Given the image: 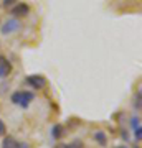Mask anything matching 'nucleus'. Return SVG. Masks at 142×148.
<instances>
[{
  "mask_svg": "<svg viewBox=\"0 0 142 148\" xmlns=\"http://www.w3.org/2000/svg\"><path fill=\"white\" fill-rule=\"evenodd\" d=\"M10 101L13 106H18L21 109H28L30 104L35 101V94L30 92V90H15L10 95Z\"/></svg>",
  "mask_w": 142,
  "mask_h": 148,
  "instance_id": "nucleus-1",
  "label": "nucleus"
},
{
  "mask_svg": "<svg viewBox=\"0 0 142 148\" xmlns=\"http://www.w3.org/2000/svg\"><path fill=\"white\" fill-rule=\"evenodd\" d=\"M20 28H21V21L18 18H8V20H5L0 25V33L3 36H8L12 33L20 32Z\"/></svg>",
  "mask_w": 142,
  "mask_h": 148,
  "instance_id": "nucleus-2",
  "label": "nucleus"
},
{
  "mask_svg": "<svg viewBox=\"0 0 142 148\" xmlns=\"http://www.w3.org/2000/svg\"><path fill=\"white\" fill-rule=\"evenodd\" d=\"M25 82L30 87H33V89H43L45 86H46V79L43 77V76H40V74H32V76H26Z\"/></svg>",
  "mask_w": 142,
  "mask_h": 148,
  "instance_id": "nucleus-3",
  "label": "nucleus"
},
{
  "mask_svg": "<svg viewBox=\"0 0 142 148\" xmlns=\"http://www.w3.org/2000/svg\"><path fill=\"white\" fill-rule=\"evenodd\" d=\"M2 148H30V145L25 142H20V140H17L10 135H5L3 140H2Z\"/></svg>",
  "mask_w": 142,
  "mask_h": 148,
  "instance_id": "nucleus-4",
  "label": "nucleus"
},
{
  "mask_svg": "<svg viewBox=\"0 0 142 148\" xmlns=\"http://www.w3.org/2000/svg\"><path fill=\"white\" fill-rule=\"evenodd\" d=\"M10 13L13 18H21V16H26L30 13V5L26 3H15V5L10 8Z\"/></svg>",
  "mask_w": 142,
  "mask_h": 148,
  "instance_id": "nucleus-5",
  "label": "nucleus"
},
{
  "mask_svg": "<svg viewBox=\"0 0 142 148\" xmlns=\"http://www.w3.org/2000/svg\"><path fill=\"white\" fill-rule=\"evenodd\" d=\"M12 63L8 61V59L2 54L0 56V79H3V77H8L10 76V73H12Z\"/></svg>",
  "mask_w": 142,
  "mask_h": 148,
  "instance_id": "nucleus-6",
  "label": "nucleus"
},
{
  "mask_svg": "<svg viewBox=\"0 0 142 148\" xmlns=\"http://www.w3.org/2000/svg\"><path fill=\"white\" fill-rule=\"evenodd\" d=\"M93 138L98 142V145H101V147H107V135H106L103 130H98V132H94Z\"/></svg>",
  "mask_w": 142,
  "mask_h": 148,
  "instance_id": "nucleus-7",
  "label": "nucleus"
},
{
  "mask_svg": "<svg viewBox=\"0 0 142 148\" xmlns=\"http://www.w3.org/2000/svg\"><path fill=\"white\" fill-rule=\"evenodd\" d=\"M63 135H64L63 125H53V127H51V137H53V140H61Z\"/></svg>",
  "mask_w": 142,
  "mask_h": 148,
  "instance_id": "nucleus-8",
  "label": "nucleus"
},
{
  "mask_svg": "<svg viewBox=\"0 0 142 148\" xmlns=\"http://www.w3.org/2000/svg\"><path fill=\"white\" fill-rule=\"evenodd\" d=\"M129 125H131L132 130H134V128H137V127H142V125H141V117L137 115V114H134V115L129 119Z\"/></svg>",
  "mask_w": 142,
  "mask_h": 148,
  "instance_id": "nucleus-9",
  "label": "nucleus"
},
{
  "mask_svg": "<svg viewBox=\"0 0 142 148\" xmlns=\"http://www.w3.org/2000/svg\"><path fill=\"white\" fill-rule=\"evenodd\" d=\"M63 148H84V145L79 138H74L71 143H63Z\"/></svg>",
  "mask_w": 142,
  "mask_h": 148,
  "instance_id": "nucleus-10",
  "label": "nucleus"
},
{
  "mask_svg": "<svg viewBox=\"0 0 142 148\" xmlns=\"http://www.w3.org/2000/svg\"><path fill=\"white\" fill-rule=\"evenodd\" d=\"M134 107H136V110L137 112H141V89L137 90V94H136V97H134Z\"/></svg>",
  "mask_w": 142,
  "mask_h": 148,
  "instance_id": "nucleus-11",
  "label": "nucleus"
},
{
  "mask_svg": "<svg viewBox=\"0 0 142 148\" xmlns=\"http://www.w3.org/2000/svg\"><path fill=\"white\" fill-rule=\"evenodd\" d=\"M132 132H134V138H136V143H141V140H142V127L134 128Z\"/></svg>",
  "mask_w": 142,
  "mask_h": 148,
  "instance_id": "nucleus-12",
  "label": "nucleus"
},
{
  "mask_svg": "<svg viewBox=\"0 0 142 148\" xmlns=\"http://www.w3.org/2000/svg\"><path fill=\"white\" fill-rule=\"evenodd\" d=\"M5 133H7V125L5 122L0 119V137H5Z\"/></svg>",
  "mask_w": 142,
  "mask_h": 148,
  "instance_id": "nucleus-13",
  "label": "nucleus"
},
{
  "mask_svg": "<svg viewBox=\"0 0 142 148\" xmlns=\"http://www.w3.org/2000/svg\"><path fill=\"white\" fill-rule=\"evenodd\" d=\"M13 3H17V0H2V5L8 8V7H13Z\"/></svg>",
  "mask_w": 142,
  "mask_h": 148,
  "instance_id": "nucleus-14",
  "label": "nucleus"
},
{
  "mask_svg": "<svg viewBox=\"0 0 142 148\" xmlns=\"http://www.w3.org/2000/svg\"><path fill=\"white\" fill-rule=\"evenodd\" d=\"M121 137L124 138V142H129V133H127L126 128H121Z\"/></svg>",
  "mask_w": 142,
  "mask_h": 148,
  "instance_id": "nucleus-15",
  "label": "nucleus"
},
{
  "mask_svg": "<svg viewBox=\"0 0 142 148\" xmlns=\"http://www.w3.org/2000/svg\"><path fill=\"white\" fill-rule=\"evenodd\" d=\"M116 148H127V147H124V145H119V147H116Z\"/></svg>",
  "mask_w": 142,
  "mask_h": 148,
  "instance_id": "nucleus-16",
  "label": "nucleus"
},
{
  "mask_svg": "<svg viewBox=\"0 0 142 148\" xmlns=\"http://www.w3.org/2000/svg\"><path fill=\"white\" fill-rule=\"evenodd\" d=\"M132 148H141V147H139V145H134V147H132Z\"/></svg>",
  "mask_w": 142,
  "mask_h": 148,
  "instance_id": "nucleus-17",
  "label": "nucleus"
}]
</instances>
